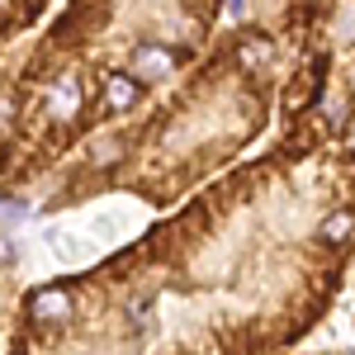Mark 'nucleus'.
Instances as JSON below:
<instances>
[{
	"mask_svg": "<svg viewBox=\"0 0 355 355\" xmlns=\"http://www.w3.org/2000/svg\"><path fill=\"white\" fill-rule=\"evenodd\" d=\"M43 242L48 246H57V251H67V256H62V261H85V266H90V246L85 242H76V237H67V232H43Z\"/></svg>",
	"mask_w": 355,
	"mask_h": 355,
	"instance_id": "nucleus-6",
	"label": "nucleus"
},
{
	"mask_svg": "<svg viewBox=\"0 0 355 355\" xmlns=\"http://www.w3.org/2000/svg\"><path fill=\"white\" fill-rule=\"evenodd\" d=\"M57 0H0V57L10 53L15 43H24L33 38L43 19H48V10H53Z\"/></svg>",
	"mask_w": 355,
	"mask_h": 355,
	"instance_id": "nucleus-4",
	"label": "nucleus"
},
{
	"mask_svg": "<svg viewBox=\"0 0 355 355\" xmlns=\"http://www.w3.org/2000/svg\"><path fill=\"white\" fill-rule=\"evenodd\" d=\"M218 15L223 0H62L33 38L10 48L0 204L28 209L48 171L204 53Z\"/></svg>",
	"mask_w": 355,
	"mask_h": 355,
	"instance_id": "nucleus-3",
	"label": "nucleus"
},
{
	"mask_svg": "<svg viewBox=\"0 0 355 355\" xmlns=\"http://www.w3.org/2000/svg\"><path fill=\"white\" fill-rule=\"evenodd\" d=\"M5 81H10V53L0 57V114H5Z\"/></svg>",
	"mask_w": 355,
	"mask_h": 355,
	"instance_id": "nucleus-7",
	"label": "nucleus"
},
{
	"mask_svg": "<svg viewBox=\"0 0 355 355\" xmlns=\"http://www.w3.org/2000/svg\"><path fill=\"white\" fill-rule=\"evenodd\" d=\"M355 261V71L137 242L19 294L5 355H289Z\"/></svg>",
	"mask_w": 355,
	"mask_h": 355,
	"instance_id": "nucleus-1",
	"label": "nucleus"
},
{
	"mask_svg": "<svg viewBox=\"0 0 355 355\" xmlns=\"http://www.w3.org/2000/svg\"><path fill=\"white\" fill-rule=\"evenodd\" d=\"M313 355H355V351H313Z\"/></svg>",
	"mask_w": 355,
	"mask_h": 355,
	"instance_id": "nucleus-8",
	"label": "nucleus"
},
{
	"mask_svg": "<svg viewBox=\"0 0 355 355\" xmlns=\"http://www.w3.org/2000/svg\"><path fill=\"white\" fill-rule=\"evenodd\" d=\"M341 71H355V0H223L204 53L48 171L28 209L57 218L105 194H133L171 214L266 147L289 95Z\"/></svg>",
	"mask_w": 355,
	"mask_h": 355,
	"instance_id": "nucleus-2",
	"label": "nucleus"
},
{
	"mask_svg": "<svg viewBox=\"0 0 355 355\" xmlns=\"http://www.w3.org/2000/svg\"><path fill=\"white\" fill-rule=\"evenodd\" d=\"M15 279H19V256H15V246H10V242H0V355H5V341H10L15 303H19Z\"/></svg>",
	"mask_w": 355,
	"mask_h": 355,
	"instance_id": "nucleus-5",
	"label": "nucleus"
}]
</instances>
